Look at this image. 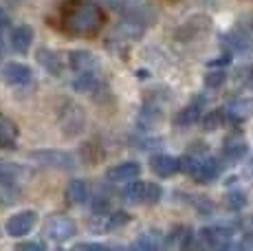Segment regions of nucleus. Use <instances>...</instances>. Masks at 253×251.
<instances>
[{
	"label": "nucleus",
	"instance_id": "nucleus-1",
	"mask_svg": "<svg viewBox=\"0 0 253 251\" xmlns=\"http://www.w3.org/2000/svg\"><path fill=\"white\" fill-rule=\"evenodd\" d=\"M106 16L99 4L90 0H66L60 9V27L69 36L95 38L101 31Z\"/></svg>",
	"mask_w": 253,
	"mask_h": 251
},
{
	"label": "nucleus",
	"instance_id": "nucleus-2",
	"mask_svg": "<svg viewBox=\"0 0 253 251\" xmlns=\"http://www.w3.org/2000/svg\"><path fill=\"white\" fill-rule=\"evenodd\" d=\"M181 170L192 178H196L198 183H207L220 174V163L211 157H203L198 152H192L181 159Z\"/></svg>",
	"mask_w": 253,
	"mask_h": 251
},
{
	"label": "nucleus",
	"instance_id": "nucleus-3",
	"mask_svg": "<svg viewBox=\"0 0 253 251\" xmlns=\"http://www.w3.org/2000/svg\"><path fill=\"white\" fill-rule=\"evenodd\" d=\"M163 190L159 183H150V181H137L130 183L124 190V196L130 203H157L161 199Z\"/></svg>",
	"mask_w": 253,
	"mask_h": 251
},
{
	"label": "nucleus",
	"instance_id": "nucleus-4",
	"mask_svg": "<svg viewBox=\"0 0 253 251\" xmlns=\"http://www.w3.org/2000/svg\"><path fill=\"white\" fill-rule=\"evenodd\" d=\"M77 227L75 223L69 218V216L64 214H55L51 216V218L44 223V236L51 240H55V243H64V240H69L75 236Z\"/></svg>",
	"mask_w": 253,
	"mask_h": 251
},
{
	"label": "nucleus",
	"instance_id": "nucleus-5",
	"mask_svg": "<svg viewBox=\"0 0 253 251\" xmlns=\"http://www.w3.org/2000/svg\"><path fill=\"white\" fill-rule=\"evenodd\" d=\"M113 4L124 13L126 18L143 22V25H148V22L154 18L152 4H150L148 0H113Z\"/></svg>",
	"mask_w": 253,
	"mask_h": 251
},
{
	"label": "nucleus",
	"instance_id": "nucleus-6",
	"mask_svg": "<svg viewBox=\"0 0 253 251\" xmlns=\"http://www.w3.org/2000/svg\"><path fill=\"white\" fill-rule=\"evenodd\" d=\"M38 216L36 211H18V214H13L11 218L7 220V234L9 236H27L29 231L33 229V225H36Z\"/></svg>",
	"mask_w": 253,
	"mask_h": 251
},
{
	"label": "nucleus",
	"instance_id": "nucleus-7",
	"mask_svg": "<svg viewBox=\"0 0 253 251\" xmlns=\"http://www.w3.org/2000/svg\"><path fill=\"white\" fill-rule=\"evenodd\" d=\"M33 159L48 167H57V170H73L75 167V159L69 152H60V150H48V152H36Z\"/></svg>",
	"mask_w": 253,
	"mask_h": 251
},
{
	"label": "nucleus",
	"instance_id": "nucleus-8",
	"mask_svg": "<svg viewBox=\"0 0 253 251\" xmlns=\"http://www.w3.org/2000/svg\"><path fill=\"white\" fill-rule=\"evenodd\" d=\"M0 77H2V82L9 86H22V84L31 82V69L24 64H18V62H11V64L2 66Z\"/></svg>",
	"mask_w": 253,
	"mask_h": 251
},
{
	"label": "nucleus",
	"instance_id": "nucleus-9",
	"mask_svg": "<svg viewBox=\"0 0 253 251\" xmlns=\"http://www.w3.org/2000/svg\"><path fill=\"white\" fill-rule=\"evenodd\" d=\"M198 238H201L207 247L225 249V247H229V243H231V229H225V227H205V229H201Z\"/></svg>",
	"mask_w": 253,
	"mask_h": 251
},
{
	"label": "nucleus",
	"instance_id": "nucleus-10",
	"mask_svg": "<svg viewBox=\"0 0 253 251\" xmlns=\"http://www.w3.org/2000/svg\"><path fill=\"white\" fill-rule=\"evenodd\" d=\"M150 167H152V172L157 176H174L178 170H181V161L174 157H168V154H154L152 159H150Z\"/></svg>",
	"mask_w": 253,
	"mask_h": 251
},
{
	"label": "nucleus",
	"instance_id": "nucleus-11",
	"mask_svg": "<svg viewBox=\"0 0 253 251\" xmlns=\"http://www.w3.org/2000/svg\"><path fill=\"white\" fill-rule=\"evenodd\" d=\"M18 137H20V132H18L16 122L0 113V150H13Z\"/></svg>",
	"mask_w": 253,
	"mask_h": 251
},
{
	"label": "nucleus",
	"instance_id": "nucleus-12",
	"mask_svg": "<svg viewBox=\"0 0 253 251\" xmlns=\"http://www.w3.org/2000/svg\"><path fill=\"white\" fill-rule=\"evenodd\" d=\"M141 174V166L137 161H124L119 166L110 167L108 170V178L113 183H128V181H134Z\"/></svg>",
	"mask_w": 253,
	"mask_h": 251
},
{
	"label": "nucleus",
	"instance_id": "nucleus-13",
	"mask_svg": "<svg viewBox=\"0 0 253 251\" xmlns=\"http://www.w3.org/2000/svg\"><path fill=\"white\" fill-rule=\"evenodd\" d=\"M33 42V29L29 25H20L11 31V49L16 53H27Z\"/></svg>",
	"mask_w": 253,
	"mask_h": 251
},
{
	"label": "nucleus",
	"instance_id": "nucleus-14",
	"mask_svg": "<svg viewBox=\"0 0 253 251\" xmlns=\"http://www.w3.org/2000/svg\"><path fill=\"white\" fill-rule=\"evenodd\" d=\"M62 126H64V130H69V134L82 132V128H84V110L80 106L71 104L69 110L62 115Z\"/></svg>",
	"mask_w": 253,
	"mask_h": 251
},
{
	"label": "nucleus",
	"instance_id": "nucleus-15",
	"mask_svg": "<svg viewBox=\"0 0 253 251\" xmlns=\"http://www.w3.org/2000/svg\"><path fill=\"white\" fill-rule=\"evenodd\" d=\"M69 57H71V66L75 71H80V73H92L99 66L97 57L88 51H73Z\"/></svg>",
	"mask_w": 253,
	"mask_h": 251
},
{
	"label": "nucleus",
	"instance_id": "nucleus-16",
	"mask_svg": "<svg viewBox=\"0 0 253 251\" xmlns=\"http://www.w3.org/2000/svg\"><path fill=\"white\" fill-rule=\"evenodd\" d=\"M66 201L71 205H82L88 201V183L86 181H71L66 185Z\"/></svg>",
	"mask_w": 253,
	"mask_h": 251
},
{
	"label": "nucleus",
	"instance_id": "nucleus-17",
	"mask_svg": "<svg viewBox=\"0 0 253 251\" xmlns=\"http://www.w3.org/2000/svg\"><path fill=\"white\" fill-rule=\"evenodd\" d=\"M227 161H238L247 154V141H242L240 137H231L225 141V150H222Z\"/></svg>",
	"mask_w": 253,
	"mask_h": 251
},
{
	"label": "nucleus",
	"instance_id": "nucleus-18",
	"mask_svg": "<svg viewBox=\"0 0 253 251\" xmlns=\"http://www.w3.org/2000/svg\"><path fill=\"white\" fill-rule=\"evenodd\" d=\"M192 238H194L192 229H189V227L178 225V227H174V229L169 231L168 243L169 245H176V247H189V245H192Z\"/></svg>",
	"mask_w": 253,
	"mask_h": 251
},
{
	"label": "nucleus",
	"instance_id": "nucleus-19",
	"mask_svg": "<svg viewBox=\"0 0 253 251\" xmlns=\"http://www.w3.org/2000/svg\"><path fill=\"white\" fill-rule=\"evenodd\" d=\"M198 117H201V99L189 104L187 108H183L181 113L176 115V124L178 126H192L194 122H198Z\"/></svg>",
	"mask_w": 253,
	"mask_h": 251
},
{
	"label": "nucleus",
	"instance_id": "nucleus-20",
	"mask_svg": "<svg viewBox=\"0 0 253 251\" xmlns=\"http://www.w3.org/2000/svg\"><path fill=\"white\" fill-rule=\"evenodd\" d=\"M253 110V99H245V101H233V104L227 108V117L233 119H242V117H249Z\"/></svg>",
	"mask_w": 253,
	"mask_h": 251
},
{
	"label": "nucleus",
	"instance_id": "nucleus-21",
	"mask_svg": "<svg viewBox=\"0 0 253 251\" xmlns=\"http://www.w3.org/2000/svg\"><path fill=\"white\" fill-rule=\"evenodd\" d=\"M38 62H40L42 66H46L51 73H57V71H60V64H62V60L57 57V53H53L48 49H40V51H38Z\"/></svg>",
	"mask_w": 253,
	"mask_h": 251
},
{
	"label": "nucleus",
	"instance_id": "nucleus-22",
	"mask_svg": "<svg viewBox=\"0 0 253 251\" xmlns=\"http://www.w3.org/2000/svg\"><path fill=\"white\" fill-rule=\"evenodd\" d=\"M128 223H130V216L126 214V211H115V214H110L108 218H106L104 229H119V227H124Z\"/></svg>",
	"mask_w": 253,
	"mask_h": 251
},
{
	"label": "nucleus",
	"instance_id": "nucleus-23",
	"mask_svg": "<svg viewBox=\"0 0 253 251\" xmlns=\"http://www.w3.org/2000/svg\"><path fill=\"white\" fill-rule=\"evenodd\" d=\"M225 205L229 207V209H242V207L247 205V194L245 192H229V194L225 196Z\"/></svg>",
	"mask_w": 253,
	"mask_h": 251
},
{
	"label": "nucleus",
	"instance_id": "nucleus-24",
	"mask_svg": "<svg viewBox=\"0 0 253 251\" xmlns=\"http://www.w3.org/2000/svg\"><path fill=\"white\" fill-rule=\"evenodd\" d=\"M159 245H161L159 234H143V236H139V240L134 243V249H157Z\"/></svg>",
	"mask_w": 253,
	"mask_h": 251
},
{
	"label": "nucleus",
	"instance_id": "nucleus-25",
	"mask_svg": "<svg viewBox=\"0 0 253 251\" xmlns=\"http://www.w3.org/2000/svg\"><path fill=\"white\" fill-rule=\"evenodd\" d=\"M225 71H213V73H207L205 77V84L209 86V88H218V86L225 82Z\"/></svg>",
	"mask_w": 253,
	"mask_h": 251
},
{
	"label": "nucleus",
	"instance_id": "nucleus-26",
	"mask_svg": "<svg viewBox=\"0 0 253 251\" xmlns=\"http://www.w3.org/2000/svg\"><path fill=\"white\" fill-rule=\"evenodd\" d=\"M222 122V110H211V113L207 115V119H205V128L207 130H216L218 126H220Z\"/></svg>",
	"mask_w": 253,
	"mask_h": 251
},
{
	"label": "nucleus",
	"instance_id": "nucleus-27",
	"mask_svg": "<svg viewBox=\"0 0 253 251\" xmlns=\"http://www.w3.org/2000/svg\"><path fill=\"white\" fill-rule=\"evenodd\" d=\"M240 229H242V234H245L247 238H253V214L245 216V218L240 220Z\"/></svg>",
	"mask_w": 253,
	"mask_h": 251
},
{
	"label": "nucleus",
	"instance_id": "nucleus-28",
	"mask_svg": "<svg viewBox=\"0 0 253 251\" xmlns=\"http://www.w3.org/2000/svg\"><path fill=\"white\" fill-rule=\"evenodd\" d=\"M75 249H88V251H104V249H108V245H101V243H80V245H75Z\"/></svg>",
	"mask_w": 253,
	"mask_h": 251
},
{
	"label": "nucleus",
	"instance_id": "nucleus-29",
	"mask_svg": "<svg viewBox=\"0 0 253 251\" xmlns=\"http://www.w3.org/2000/svg\"><path fill=\"white\" fill-rule=\"evenodd\" d=\"M18 249H22V251H42L44 249V243H31V240H29V243L18 245Z\"/></svg>",
	"mask_w": 253,
	"mask_h": 251
},
{
	"label": "nucleus",
	"instance_id": "nucleus-30",
	"mask_svg": "<svg viewBox=\"0 0 253 251\" xmlns=\"http://www.w3.org/2000/svg\"><path fill=\"white\" fill-rule=\"evenodd\" d=\"M242 73H245V80H242V84H245L247 88H251V90H253V66H247V69L242 71Z\"/></svg>",
	"mask_w": 253,
	"mask_h": 251
},
{
	"label": "nucleus",
	"instance_id": "nucleus-31",
	"mask_svg": "<svg viewBox=\"0 0 253 251\" xmlns=\"http://www.w3.org/2000/svg\"><path fill=\"white\" fill-rule=\"evenodd\" d=\"M7 25H9V16H7V11H4V9L0 7V29L7 27Z\"/></svg>",
	"mask_w": 253,
	"mask_h": 251
},
{
	"label": "nucleus",
	"instance_id": "nucleus-32",
	"mask_svg": "<svg viewBox=\"0 0 253 251\" xmlns=\"http://www.w3.org/2000/svg\"><path fill=\"white\" fill-rule=\"evenodd\" d=\"M2 46H4V44H2V38H0V55H2Z\"/></svg>",
	"mask_w": 253,
	"mask_h": 251
}]
</instances>
